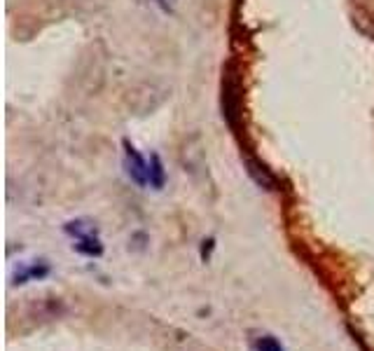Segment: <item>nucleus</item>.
Here are the masks:
<instances>
[{"mask_svg":"<svg viewBox=\"0 0 374 351\" xmlns=\"http://www.w3.org/2000/svg\"><path fill=\"white\" fill-rule=\"evenodd\" d=\"M253 349L255 351H288L274 335H269V333H260L257 337H253Z\"/></svg>","mask_w":374,"mask_h":351,"instance_id":"6e6552de","label":"nucleus"},{"mask_svg":"<svg viewBox=\"0 0 374 351\" xmlns=\"http://www.w3.org/2000/svg\"><path fill=\"white\" fill-rule=\"evenodd\" d=\"M166 183V171H164V164L159 155H152L150 157V188L154 190H162Z\"/></svg>","mask_w":374,"mask_h":351,"instance_id":"0eeeda50","label":"nucleus"},{"mask_svg":"<svg viewBox=\"0 0 374 351\" xmlns=\"http://www.w3.org/2000/svg\"><path fill=\"white\" fill-rule=\"evenodd\" d=\"M124 164L127 174L133 183L140 185V188L150 185V162H145V157L129 140H124Z\"/></svg>","mask_w":374,"mask_h":351,"instance_id":"f257e3e1","label":"nucleus"},{"mask_svg":"<svg viewBox=\"0 0 374 351\" xmlns=\"http://www.w3.org/2000/svg\"><path fill=\"white\" fill-rule=\"evenodd\" d=\"M49 272H51V267L47 260H35V263L22 267V270L15 274V281H12V284L24 286V284H29V281H40L44 277H49Z\"/></svg>","mask_w":374,"mask_h":351,"instance_id":"7ed1b4c3","label":"nucleus"},{"mask_svg":"<svg viewBox=\"0 0 374 351\" xmlns=\"http://www.w3.org/2000/svg\"><path fill=\"white\" fill-rule=\"evenodd\" d=\"M66 234H70L75 241L77 239H85V237H94V234H99V227H96V222L87 220V218H80V220H70L66 222Z\"/></svg>","mask_w":374,"mask_h":351,"instance_id":"39448f33","label":"nucleus"},{"mask_svg":"<svg viewBox=\"0 0 374 351\" xmlns=\"http://www.w3.org/2000/svg\"><path fill=\"white\" fill-rule=\"evenodd\" d=\"M238 85L234 80L225 78L222 80V108H225V117L231 126H236V115H238Z\"/></svg>","mask_w":374,"mask_h":351,"instance_id":"f03ea898","label":"nucleus"},{"mask_svg":"<svg viewBox=\"0 0 374 351\" xmlns=\"http://www.w3.org/2000/svg\"><path fill=\"white\" fill-rule=\"evenodd\" d=\"M73 248L77 253L87 255V258H101L103 255V244L99 239V234H94V237H85V239H77Z\"/></svg>","mask_w":374,"mask_h":351,"instance_id":"423d86ee","label":"nucleus"},{"mask_svg":"<svg viewBox=\"0 0 374 351\" xmlns=\"http://www.w3.org/2000/svg\"><path fill=\"white\" fill-rule=\"evenodd\" d=\"M246 169H248L250 178H253V181L260 185V188H264V190H276L279 181H276V176H274L267 167H264L262 162H257V159H253V157H246Z\"/></svg>","mask_w":374,"mask_h":351,"instance_id":"20e7f679","label":"nucleus"}]
</instances>
